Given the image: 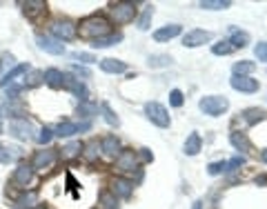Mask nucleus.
Returning a JSON list of instances; mask_svg holds the SVG:
<instances>
[{"instance_id": "25", "label": "nucleus", "mask_w": 267, "mask_h": 209, "mask_svg": "<svg viewBox=\"0 0 267 209\" xmlns=\"http://www.w3.org/2000/svg\"><path fill=\"white\" fill-rule=\"evenodd\" d=\"M230 45L234 47V49H243V47H247V45H250V34H247V31H238V29H232Z\"/></svg>"}, {"instance_id": "4", "label": "nucleus", "mask_w": 267, "mask_h": 209, "mask_svg": "<svg viewBox=\"0 0 267 209\" xmlns=\"http://www.w3.org/2000/svg\"><path fill=\"white\" fill-rule=\"evenodd\" d=\"M145 116L149 118L151 122H154L156 127H169V122H171V118H169V113H167V109L163 107L160 103H156V101H149V103H145Z\"/></svg>"}, {"instance_id": "26", "label": "nucleus", "mask_w": 267, "mask_h": 209, "mask_svg": "<svg viewBox=\"0 0 267 209\" xmlns=\"http://www.w3.org/2000/svg\"><path fill=\"white\" fill-rule=\"evenodd\" d=\"M123 40V34H109V36H105V38H98V40H94V49H105V47H114V45H118V42Z\"/></svg>"}, {"instance_id": "23", "label": "nucleus", "mask_w": 267, "mask_h": 209, "mask_svg": "<svg viewBox=\"0 0 267 209\" xmlns=\"http://www.w3.org/2000/svg\"><path fill=\"white\" fill-rule=\"evenodd\" d=\"M76 113H78L80 118H85V120H89V118H94L98 113V103L94 101H85L78 104V109H76Z\"/></svg>"}, {"instance_id": "17", "label": "nucleus", "mask_w": 267, "mask_h": 209, "mask_svg": "<svg viewBox=\"0 0 267 209\" xmlns=\"http://www.w3.org/2000/svg\"><path fill=\"white\" fill-rule=\"evenodd\" d=\"M100 151H103L105 156H118L121 154V140L112 134L103 136V140H100Z\"/></svg>"}, {"instance_id": "27", "label": "nucleus", "mask_w": 267, "mask_h": 209, "mask_svg": "<svg viewBox=\"0 0 267 209\" xmlns=\"http://www.w3.org/2000/svg\"><path fill=\"white\" fill-rule=\"evenodd\" d=\"M98 154H100V145L96 140L87 142V145H83V156L85 160H89V163H94V160H98Z\"/></svg>"}, {"instance_id": "2", "label": "nucleus", "mask_w": 267, "mask_h": 209, "mask_svg": "<svg viewBox=\"0 0 267 209\" xmlns=\"http://www.w3.org/2000/svg\"><path fill=\"white\" fill-rule=\"evenodd\" d=\"M198 109L205 116H221L230 109V101L225 96H205L198 101Z\"/></svg>"}, {"instance_id": "36", "label": "nucleus", "mask_w": 267, "mask_h": 209, "mask_svg": "<svg viewBox=\"0 0 267 209\" xmlns=\"http://www.w3.org/2000/svg\"><path fill=\"white\" fill-rule=\"evenodd\" d=\"M71 60H76V65L83 63V65H92V63H98L96 56L89 54V51H74L71 54Z\"/></svg>"}, {"instance_id": "49", "label": "nucleus", "mask_w": 267, "mask_h": 209, "mask_svg": "<svg viewBox=\"0 0 267 209\" xmlns=\"http://www.w3.org/2000/svg\"><path fill=\"white\" fill-rule=\"evenodd\" d=\"M192 209H203V201H196V203L192 205Z\"/></svg>"}, {"instance_id": "47", "label": "nucleus", "mask_w": 267, "mask_h": 209, "mask_svg": "<svg viewBox=\"0 0 267 209\" xmlns=\"http://www.w3.org/2000/svg\"><path fill=\"white\" fill-rule=\"evenodd\" d=\"M2 65H9V67H16V58H13V54H9V51H4L2 54Z\"/></svg>"}, {"instance_id": "38", "label": "nucleus", "mask_w": 267, "mask_h": 209, "mask_svg": "<svg viewBox=\"0 0 267 209\" xmlns=\"http://www.w3.org/2000/svg\"><path fill=\"white\" fill-rule=\"evenodd\" d=\"M263 116H265V111H263V109H245V111H243V120H245V122H250V125H254V122H259Z\"/></svg>"}, {"instance_id": "41", "label": "nucleus", "mask_w": 267, "mask_h": 209, "mask_svg": "<svg viewBox=\"0 0 267 209\" xmlns=\"http://www.w3.org/2000/svg\"><path fill=\"white\" fill-rule=\"evenodd\" d=\"M207 172H209V176H218V174L227 172V163H225V160H218V163L207 165Z\"/></svg>"}, {"instance_id": "35", "label": "nucleus", "mask_w": 267, "mask_h": 209, "mask_svg": "<svg viewBox=\"0 0 267 209\" xmlns=\"http://www.w3.org/2000/svg\"><path fill=\"white\" fill-rule=\"evenodd\" d=\"M20 4L25 7V13H29V16H36V13H40L47 7L42 0H27V2H20Z\"/></svg>"}, {"instance_id": "50", "label": "nucleus", "mask_w": 267, "mask_h": 209, "mask_svg": "<svg viewBox=\"0 0 267 209\" xmlns=\"http://www.w3.org/2000/svg\"><path fill=\"white\" fill-rule=\"evenodd\" d=\"M261 158H263V163H267V149L263 151V154H261Z\"/></svg>"}, {"instance_id": "32", "label": "nucleus", "mask_w": 267, "mask_h": 209, "mask_svg": "<svg viewBox=\"0 0 267 209\" xmlns=\"http://www.w3.org/2000/svg\"><path fill=\"white\" fill-rule=\"evenodd\" d=\"M42 71H38V69H29V74L25 76V80H22V83H25V87L27 89H31V87H38V85L42 83Z\"/></svg>"}, {"instance_id": "46", "label": "nucleus", "mask_w": 267, "mask_h": 209, "mask_svg": "<svg viewBox=\"0 0 267 209\" xmlns=\"http://www.w3.org/2000/svg\"><path fill=\"white\" fill-rule=\"evenodd\" d=\"M9 163H13V158L9 156V151H7V147L0 142V165H9Z\"/></svg>"}, {"instance_id": "51", "label": "nucleus", "mask_w": 267, "mask_h": 209, "mask_svg": "<svg viewBox=\"0 0 267 209\" xmlns=\"http://www.w3.org/2000/svg\"><path fill=\"white\" fill-rule=\"evenodd\" d=\"M2 129H4L2 127V113H0V134H2Z\"/></svg>"}, {"instance_id": "7", "label": "nucleus", "mask_w": 267, "mask_h": 209, "mask_svg": "<svg viewBox=\"0 0 267 209\" xmlns=\"http://www.w3.org/2000/svg\"><path fill=\"white\" fill-rule=\"evenodd\" d=\"M114 169L121 174H134L138 169V156L136 151L132 149H123L121 154L116 156V165H114Z\"/></svg>"}, {"instance_id": "19", "label": "nucleus", "mask_w": 267, "mask_h": 209, "mask_svg": "<svg viewBox=\"0 0 267 209\" xmlns=\"http://www.w3.org/2000/svg\"><path fill=\"white\" fill-rule=\"evenodd\" d=\"M230 142L236 147L238 151H243V154H250L252 151V142H250V138H247V134H243V131H232Z\"/></svg>"}, {"instance_id": "37", "label": "nucleus", "mask_w": 267, "mask_h": 209, "mask_svg": "<svg viewBox=\"0 0 267 209\" xmlns=\"http://www.w3.org/2000/svg\"><path fill=\"white\" fill-rule=\"evenodd\" d=\"M234 51V47L230 45V40H221L216 45H212V54L214 56H230Z\"/></svg>"}, {"instance_id": "12", "label": "nucleus", "mask_w": 267, "mask_h": 209, "mask_svg": "<svg viewBox=\"0 0 267 209\" xmlns=\"http://www.w3.org/2000/svg\"><path fill=\"white\" fill-rule=\"evenodd\" d=\"M230 85H232V89H236V92H241V94L259 92V80L250 78V76H232Z\"/></svg>"}, {"instance_id": "44", "label": "nucleus", "mask_w": 267, "mask_h": 209, "mask_svg": "<svg viewBox=\"0 0 267 209\" xmlns=\"http://www.w3.org/2000/svg\"><path fill=\"white\" fill-rule=\"evenodd\" d=\"M254 54L261 63H267V42H259V45L254 47Z\"/></svg>"}, {"instance_id": "16", "label": "nucleus", "mask_w": 267, "mask_h": 209, "mask_svg": "<svg viewBox=\"0 0 267 209\" xmlns=\"http://www.w3.org/2000/svg\"><path fill=\"white\" fill-rule=\"evenodd\" d=\"M29 65L27 63H20V65H16V67L13 69H9L7 74L2 76V78H0V87H9V85H13V83H18V78H20V76H25V74H29Z\"/></svg>"}, {"instance_id": "24", "label": "nucleus", "mask_w": 267, "mask_h": 209, "mask_svg": "<svg viewBox=\"0 0 267 209\" xmlns=\"http://www.w3.org/2000/svg\"><path fill=\"white\" fill-rule=\"evenodd\" d=\"M200 147H203V140H200V136L194 131V134H189L187 140H185V156H196L200 151Z\"/></svg>"}, {"instance_id": "48", "label": "nucleus", "mask_w": 267, "mask_h": 209, "mask_svg": "<svg viewBox=\"0 0 267 209\" xmlns=\"http://www.w3.org/2000/svg\"><path fill=\"white\" fill-rule=\"evenodd\" d=\"M140 158L145 160V163H151V160H154V154H151L149 149H140Z\"/></svg>"}, {"instance_id": "42", "label": "nucleus", "mask_w": 267, "mask_h": 209, "mask_svg": "<svg viewBox=\"0 0 267 209\" xmlns=\"http://www.w3.org/2000/svg\"><path fill=\"white\" fill-rule=\"evenodd\" d=\"M149 65L151 67H165V65H171V56H149Z\"/></svg>"}, {"instance_id": "5", "label": "nucleus", "mask_w": 267, "mask_h": 209, "mask_svg": "<svg viewBox=\"0 0 267 209\" xmlns=\"http://www.w3.org/2000/svg\"><path fill=\"white\" fill-rule=\"evenodd\" d=\"M109 13H112L114 22L127 25V22H132L134 18H136V4L134 2H116V4H112Z\"/></svg>"}, {"instance_id": "28", "label": "nucleus", "mask_w": 267, "mask_h": 209, "mask_svg": "<svg viewBox=\"0 0 267 209\" xmlns=\"http://www.w3.org/2000/svg\"><path fill=\"white\" fill-rule=\"evenodd\" d=\"M80 151H83V142L74 140V142H69V145H65L63 149H60V154H63V158H76Z\"/></svg>"}, {"instance_id": "22", "label": "nucleus", "mask_w": 267, "mask_h": 209, "mask_svg": "<svg viewBox=\"0 0 267 209\" xmlns=\"http://www.w3.org/2000/svg\"><path fill=\"white\" fill-rule=\"evenodd\" d=\"M38 207V192H25L16 201V209H36Z\"/></svg>"}, {"instance_id": "40", "label": "nucleus", "mask_w": 267, "mask_h": 209, "mask_svg": "<svg viewBox=\"0 0 267 209\" xmlns=\"http://www.w3.org/2000/svg\"><path fill=\"white\" fill-rule=\"evenodd\" d=\"M51 138H54V131H51L49 127H42V129L38 131V136H36V140L40 142V145H49Z\"/></svg>"}, {"instance_id": "20", "label": "nucleus", "mask_w": 267, "mask_h": 209, "mask_svg": "<svg viewBox=\"0 0 267 209\" xmlns=\"http://www.w3.org/2000/svg\"><path fill=\"white\" fill-rule=\"evenodd\" d=\"M180 25H167V27H160V29H156L154 31V40H158V42H167V40H171V38H176V36H180Z\"/></svg>"}, {"instance_id": "29", "label": "nucleus", "mask_w": 267, "mask_h": 209, "mask_svg": "<svg viewBox=\"0 0 267 209\" xmlns=\"http://www.w3.org/2000/svg\"><path fill=\"white\" fill-rule=\"evenodd\" d=\"M151 18H154V7H145L140 13V18H138V29L140 31H147L151 25Z\"/></svg>"}, {"instance_id": "30", "label": "nucleus", "mask_w": 267, "mask_h": 209, "mask_svg": "<svg viewBox=\"0 0 267 209\" xmlns=\"http://www.w3.org/2000/svg\"><path fill=\"white\" fill-rule=\"evenodd\" d=\"M98 201H100V205H103L105 209H118V201H116V196H114L112 192H100L98 194Z\"/></svg>"}, {"instance_id": "21", "label": "nucleus", "mask_w": 267, "mask_h": 209, "mask_svg": "<svg viewBox=\"0 0 267 209\" xmlns=\"http://www.w3.org/2000/svg\"><path fill=\"white\" fill-rule=\"evenodd\" d=\"M100 69H103L105 74H125L127 65L116 58H105V60H100Z\"/></svg>"}, {"instance_id": "11", "label": "nucleus", "mask_w": 267, "mask_h": 209, "mask_svg": "<svg viewBox=\"0 0 267 209\" xmlns=\"http://www.w3.org/2000/svg\"><path fill=\"white\" fill-rule=\"evenodd\" d=\"M89 127H92L89 122H80L78 125V122L65 120L54 129V136H58V138H69V136H76V134H80V131H87Z\"/></svg>"}, {"instance_id": "14", "label": "nucleus", "mask_w": 267, "mask_h": 209, "mask_svg": "<svg viewBox=\"0 0 267 209\" xmlns=\"http://www.w3.org/2000/svg\"><path fill=\"white\" fill-rule=\"evenodd\" d=\"M33 176H36V172H33L31 165H18V167L13 169L11 180L16 185H20V187H27V185L33 183Z\"/></svg>"}, {"instance_id": "33", "label": "nucleus", "mask_w": 267, "mask_h": 209, "mask_svg": "<svg viewBox=\"0 0 267 209\" xmlns=\"http://www.w3.org/2000/svg\"><path fill=\"white\" fill-rule=\"evenodd\" d=\"M232 2L230 0H203L200 2V9H212V11H218V9H230Z\"/></svg>"}, {"instance_id": "1", "label": "nucleus", "mask_w": 267, "mask_h": 209, "mask_svg": "<svg viewBox=\"0 0 267 209\" xmlns=\"http://www.w3.org/2000/svg\"><path fill=\"white\" fill-rule=\"evenodd\" d=\"M78 31L83 38H92V40H98V38H105L112 34V22L107 20L100 13H92V16L83 18L78 25Z\"/></svg>"}, {"instance_id": "15", "label": "nucleus", "mask_w": 267, "mask_h": 209, "mask_svg": "<svg viewBox=\"0 0 267 209\" xmlns=\"http://www.w3.org/2000/svg\"><path fill=\"white\" fill-rule=\"evenodd\" d=\"M134 192V183L130 178H123V176H116L112 180V194L118 198H130Z\"/></svg>"}, {"instance_id": "10", "label": "nucleus", "mask_w": 267, "mask_h": 209, "mask_svg": "<svg viewBox=\"0 0 267 209\" xmlns=\"http://www.w3.org/2000/svg\"><path fill=\"white\" fill-rule=\"evenodd\" d=\"M36 42L42 51H47V54H51V56H63L65 54V45L60 40H56V38H51V36L36 34Z\"/></svg>"}, {"instance_id": "52", "label": "nucleus", "mask_w": 267, "mask_h": 209, "mask_svg": "<svg viewBox=\"0 0 267 209\" xmlns=\"http://www.w3.org/2000/svg\"><path fill=\"white\" fill-rule=\"evenodd\" d=\"M0 67H2V63H0Z\"/></svg>"}, {"instance_id": "6", "label": "nucleus", "mask_w": 267, "mask_h": 209, "mask_svg": "<svg viewBox=\"0 0 267 209\" xmlns=\"http://www.w3.org/2000/svg\"><path fill=\"white\" fill-rule=\"evenodd\" d=\"M36 129L27 118H20V120H9V136H13L16 140H31L36 138Z\"/></svg>"}, {"instance_id": "9", "label": "nucleus", "mask_w": 267, "mask_h": 209, "mask_svg": "<svg viewBox=\"0 0 267 209\" xmlns=\"http://www.w3.org/2000/svg\"><path fill=\"white\" fill-rule=\"evenodd\" d=\"M63 89H67V92H71L76 98H78L80 103L89 101V89L85 87L83 80H78L76 76H71V74H65V76H63Z\"/></svg>"}, {"instance_id": "31", "label": "nucleus", "mask_w": 267, "mask_h": 209, "mask_svg": "<svg viewBox=\"0 0 267 209\" xmlns=\"http://www.w3.org/2000/svg\"><path fill=\"white\" fill-rule=\"evenodd\" d=\"M100 109H103V116H105V122L112 127H118L121 125V118L116 116V113L112 111V107H109V103H100Z\"/></svg>"}, {"instance_id": "3", "label": "nucleus", "mask_w": 267, "mask_h": 209, "mask_svg": "<svg viewBox=\"0 0 267 209\" xmlns=\"http://www.w3.org/2000/svg\"><path fill=\"white\" fill-rule=\"evenodd\" d=\"M51 34H54L56 40L67 42V40H74L76 38L78 27H76V22H71L69 18H58V20L51 22Z\"/></svg>"}, {"instance_id": "8", "label": "nucleus", "mask_w": 267, "mask_h": 209, "mask_svg": "<svg viewBox=\"0 0 267 209\" xmlns=\"http://www.w3.org/2000/svg\"><path fill=\"white\" fill-rule=\"evenodd\" d=\"M56 151H58V149H49V147H42V149L33 151V158H31L33 172H36V169H40V172L49 169L51 165L56 163Z\"/></svg>"}, {"instance_id": "18", "label": "nucleus", "mask_w": 267, "mask_h": 209, "mask_svg": "<svg viewBox=\"0 0 267 209\" xmlns=\"http://www.w3.org/2000/svg\"><path fill=\"white\" fill-rule=\"evenodd\" d=\"M63 76H65L63 71L56 67H49L47 71H42V78H45L47 87H51V89H63Z\"/></svg>"}, {"instance_id": "34", "label": "nucleus", "mask_w": 267, "mask_h": 209, "mask_svg": "<svg viewBox=\"0 0 267 209\" xmlns=\"http://www.w3.org/2000/svg\"><path fill=\"white\" fill-rule=\"evenodd\" d=\"M256 69V65L252 60H241V63L234 65V76H250Z\"/></svg>"}, {"instance_id": "43", "label": "nucleus", "mask_w": 267, "mask_h": 209, "mask_svg": "<svg viewBox=\"0 0 267 209\" xmlns=\"http://www.w3.org/2000/svg\"><path fill=\"white\" fill-rule=\"evenodd\" d=\"M169 103L174 104V107H180V104L185 103L183 92H180V89H171V92H169Z\"/></svg>"}, {"instance_id": "13", "label": "nucleus", "mask_w": 267, "mask_h": 209, "mask_svg": "<svg viewBox=\"0 0 267 209\" xmlns=\"http://www.w3.org/2000/svg\"><path fill=\"white\" fill-rule=\"evenodd\" d=\"M209 40H212V34L205 31V29H192V31H187V34L183 36V45L189 47V49L205 45V42H209Z\"/></svg>"}, {"instance_id": "39", "label": "nucleus", "mask_w": 267, "mask_h": 209, "mask_svg": "<svg viewBox=\"0 0 267 209\" xmlns=\"http://www.w3.org/2000/svg\"><path fill=\"white\" fill-rule=\"evenodd\" d=\"M71 76H76V78H92V71H89V67H85V65H71Z\"/></svg>"}, {"instance_id": "45", "label": "nucleus", "mask_w": 267, "mask_h": 209, "mask_svg": "<svg viewBox=\"0 0 267 209\" xmlns=\"http://www.w3.org/2000/svg\"><path fill=\"white\" fill-rule=\"evenodd\" d=\"M241 165H245V156H236V158H232L230 163H227V172H234V169H238Z\"/></svg>"}]
</instances>
